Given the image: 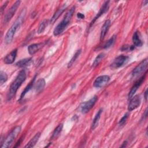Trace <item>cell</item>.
<instances>
[{"instance_id":"cell-5","label":"cell","mask_w":148,"mask_h":148,"mask_svg":"<svg viewBox=\"0 0 148 148\" xmlns=\"http://www.w3.org/2000/svg\"><path fill=\"white\" fill-rule=\"evenodd\" d=\"M98 99L97 96H94L90 99L82 103L80 105V111L82 113L88 112L90 109L94 106Z\"/></svg>"},{"instance_id":"cell-4","label":"cell","mask_w":148,"mask_h":148,"mask_svg":"<svg viewBox=\"0 0 148 148\" xmlns=\"http://www.w3.org/2000/svg\"><path fill=\"white\" fill-rule=\"evenodd\" d=\"M21 130V126L17 125L15 127L12 131L8 135V136L6 137V138L4 139V141L2 143V145H1V148H7L9 147L15 138L17 137V136L18 135V134L20 132Z\"/></svg>"},{"instance_id":"cell-29","label":"cell","mask_w":148,"mask_h":148,"mask_svg":"<svg viewBox=\"0 0 148 148\" xmlns=\"http://www.w3.org/2000/svg\"><path fill=\"white\" fill-rule=\"evenodd\" d=\"M128 117H129V113H126L122 117V118L120 120V121H119V124L120 125H123L125 123V122H126V121L127 120Z\"/></svg>"},{"instance_id":"cell-11","label":"cell","mask_w":148,"mask_h":148,"mask_svg":"<svg viewBox=\"0 0 148 148\" xmlns=\"http://www.w3.org/2000/svg\"><path fill=\"white\" fill-rule=\"evenodd\" d=\"M109 2H109V1H106V2H104V3L102 5V6H101V9H99L98 13L97 14V15L94 17V18L92 19V20L91 22L90 23V27L92 26V25L94 24V23H95V21L101 15H102L103 13H106V12L108 10L109 7Z\"/></svg>"},{"instance_id":"cell-6","label":"cell","mask_w":148,"mask_h":148,"mask_svg":"<svg viewBox=\"0 0 148 148\" xmlns=\"http://www.w3.org/2000/svg\"><path fill=\"white\" fill-rule=\"evenodd\" d=\"M20 2H21L20 1H16L14 2V3L11 6V8L8 10V11L7 12V13H6V14L4 17L3 21H4L5 23H8L11 20V18L13 17V16L15 14L16 12L17 11V9L20 4Z\"/></svg>"},{"instance_id":"cell-16","label":"cell","mask_w":148,"mask_h":148,"mask_svg":"<svg viewBox=\"0 0 148 148\" xmlns=\"http://www.w3.org/2000/svg\"><path fill=\"white\" fill-rule=\"evenodd\" d=\"M67 5L66 4H64L61 8H60L53 15L52 17L50 19V23L54 24V22L58 18V17L61 15V14L64 12V10L66 9Z\"/></svg>"},{"instance_id":"cell-25","label":"cell","mask_w":148,"mask_h":148,"mask_svg":"<svg viewBox=\"0 0 148 148\" xmlns=\"http://www.w3.org/2000/svg\"><path fill=\"white\" fill-rule=\"evenodd\" d=\"M82 52V50L79 49L78 50L76 51V52L75 53V54L73 56V57H72V58L71 59V60L69 61L68 64V68H70L73 64V63L75 62V61L76 60V59L77 58V57L80 56V54H81Z\"/></svg>"},{"instance_id":"cell-31","label":"cell","mask_w":148,"mask_h":148,"mask_svg":"<svg viewBox=\"0 0 148 148\" xmlns=\"http://www.w3.org/2000/svg\"><path fill=\"white\" fill-rule=\"evenodd\" d=\"M8 2H9L8 1L5 2L3 4V5L1 6V13H3V12L4 9H5L6 8V7L7 6Z\"/></svg>"},{"instance_id":"cell-21","label":"cell","mask_w":148,"mask_h":148,"mask_svg":"<svg viewBox=\"0 0 148 148\" xmlns=\"http://www.w3.org/2000/svg\"><path fill=\"white\" fill-rule=\"evenodd\" d=\"M45 84H46V82L44 79L42 78L38 80V81L35 83V88L36 92H40V91H42L45 86Z\"/></svg>"},{"instance_id":"cell-2","label":"cell","mask_w":148,"mask_h":148,"mask_svg":"<svg viewBox=\"0 0 148 148\" xmlns=\"http://www.w3.org/2000/svg\"><path fill=\"white\" fill-rule=\"evenodd\" d=\"M25 15V9H24L23 10H22L18 18L16 19V20L12 24V25L8 29V31L6 34V35L5 37V42L6 44H9L12 42L17 29H18V28L20 27V26L21 25V24L23 21Z\"/></svg>"},{"instance_id":"cell-13","label":"cell","mask_w":148,"mask_h":148,"mask_svg":"<svg viewBox=\"0 0 148 148\" xmlns=\"http://www.w3.org/2000/svg\"><path fill=\"white\" fill-rule=\"evenodd\" d=\"M17 53V50L14 49V50H13L10 53L7 54L3 59V62H5V64H12L16 59Z\"/></svg>"},{"instance_id":"cell-18","label":"cell","mask_w":148,"mask_h":148,"mask_svg":"<svg viewBox=\"0 0 148 148\" xmlns=\"http://www.w3.org/2000/svg\"><path fill=\"white\" fill-rule=\"evenodd\" d=\"M102 110L103 109L102 108L99 109V110L97 112V114H95L94 119H93V121H92V124H91V130H94L97 126H98V123H99V119L101 117V116L102 114Z\"/></svg>"},{"instance_id":"cell-32","label":"cell","mask_w":148,"mask_h":148,"mask_svg":"<svg viewBox=\"0 0 148 148\" xmlns=\"http://www.w3.org/2000/svg\"><path fill=\"white\" fill-rule=\"evenodd\" d=\"M77 18H79L83 19V18H84V15L83 13H78L77 14Z\"/></svg>"},{"instance_id":"cell-34","label":"cell","mask_w":148,"mask_h":148,"mask_svg":"<svg viewBox=\"0 0 148 148\" xmlns=\"http://www.w3.org/2000/svg\"><path fill=\"white\" fill-rule=\"evenodd\" d=\"M127 141H125V142H124V143H123V145H122L121 147H126V146H127Z\"/></svg>"},{"instance_id":"cell-8","label":"cell","mask_w":148,"mask_h":148,"mask_svg":"<svg viewBox=\"0 0 148 148\" xmlns=\"http://www.w3.org/2000/svg\"><path fill=\"white\" fill-rule=\"evenodd\" d=\"M129 57L124 55H120L117 57L111 64V67L113 68H118L125 64L128 61Z\"/></svg>"},{"instance_id":"cell-9","label":"cell","mask_w":148,"mask_h":148,"mask_svg":"<svg viewBox=\"0 0 148 148\" xmlns=\"http://www.w3.org/2000/svg\"><path fill=\"white\" fill-rule=\"evenodd\" d=\"M110 80V77L108 75H102L98 76L94 82L93 86L95 87L99 88L104 86Z\"/></svg>"},{"instance_id":"cell-22","label":"cell","mask_w":148,"mask_h":148,"mask_svg":"<svg viewBox=\"0 0 148 148\" xmlns=\"http://www.w3.org/2000/svg\"><path fill=\"white\" fill-rule=\"evenodd\" d=\"M35 78H36V76L33 78V79H32V80H31V82L29 83V84L25 88V89H24V91L22 92V93H21V95H20V98L19 101L21 100V99L24 97V96L25 95V94L32 88L33 85H34V82H35Z\"/></svg>"},{"instance_id":"cell-1","label":"cell","mask_w":148,"mask_h":148,"mask_svg":"<svg viewBox=\"0 0 148 148\" xmlns=\"http://www.w3.org/2000/svg\"><path fill=\"white\" fill-rule=\"evenodd\" d=\"M27 77V73L24 69H23L19 72L14 80L12 83L9 91L8 94V99L10 100L15 95L17 90L21 86L22 83L25 80Z\"/></svg>"},{"instance_id":"cell-7","label":"cell","mask_w":148,"mask_h":148,"mask_svg":"<svg viewBox=\"0 0 148 148\" xmlns=\"http://www.w3.org/2000/svg\"><path fill=\"white\" fill-rule=\"evenodd\" d=\"M148 64V61L147 59H145L143 60L142 62H140L132 71V76H136L140 73L144 72L147 69Z\"/></svg>"},{"instance_id":"cell-19","label":"cell","mask_w":148,"mask_h":148,"mask_svg":"<svg viewBox=\"0 0 148 148\" xmlns=\"http://www.w3.org/2000/svg\"><path fill=\"white\" fill-rule=\"evenodd\" d=\"M40 136V132H38L36 133L35 136L31 138V139L27 143V145L25 146V147H34L36 143H37V142L38 141L39 138Z\"/></svg>"},{"instance_id":"cell-30","label":"cell","mask_w":148,"mask_h":148,"mask_svg":"<svg viewBox=\"0 0 148 148\" xmlns=\"http://www.w3.org/2000/svg\"><path fill=\"white\" fill-rule=\"evenodd\" d=\"M134 46H128V45H124V46H123L121 49V50L122 51H126V50H132L134 49Z\"/></svg>"},{"instance_id":"cell-24","label":"cell","mask_w":148,"mask_h":148,"mask_svg":"<svg viewBox=\"0 0 148 148\" xmlns=\"http://www.w3.org/2000/svg\"><path fill=\"white\" fill-rule=\"evenodd\" d=\"M105 54L103 53H100L99 54H98L97 56V57L95 58V60H94V62L92 64V66L94 67V68L97 66L101 62V61L105 58Z\"/></svg>"},{"instance_id":"cell-33","label":"cell","mask_w":148,"mask_h":148,"mask_svg":"<svg viewBox=\"0 0 148 148\" xmlns=\"http://www.w3.org/2000/svg\"><path fill=\"white\" fill-rule=\"evenodd\" d=\"M147 90L146 89L145 92V99L146 101H147Z\"/></svg>"},{"instance_id":"cell-23","label":"cell","mask_w":148,"mask_h":148,"mask_svg":"<svg viewBox=\"0 0 148 148\" xmlns=\"http://www.w3.org/2000/svg\"><path fill=\"white\" fill-rule=\"evenodd\" d=\"M62 128H63V125L62 124H59L54 130L53 134H52V136H51V139H56L61 134L62 130Z\"/></svg>"},{"instance_id":"cell-28","label":"cell","mask_w":148,"mask_h":148,"mask_svg":"<svg viewBox=\"0 0 148 148\" xmlns=\"http://www.w3.org/2000/svg\"><path fill=\"white\" fill-rule=\"evenodd\" d=\"M7 80H8L7 74L5 72L1 71L0 72V83H1V85L3 84L5 82H6Z\"/></svg>"},{"instance_id":"cell-27","label":"cell","mask_w":148,"mask_h":148,"mask_svg":"<svg viewBox=\"0 0 148 148\" xmlns=\"http://www.w3.org/2000/svg\"><path fill=\"white\" fill-rule=\"evenodd\" d=\"M47 20H43V21H42L40 23V24H39V27H38V34H41L42 32H43V31H45L46 26H47Z\"/></svg>"},{"instance_id":"cell-12","label":"cell","mask_w":148,"mask_h":148,"mask_svg":"<svg viewBox=\"0 0 148 148\" xmlns=\"http://www.w3.org/2000/svg\"><path fill=\"white\" fill-rule=\"evenodd\" d=\"M146 73H145V75L142 76L140 79H139L135 83V84L132 86V87L131 88L130 91L128 93V98H131L135 94V93L136 92V91H137V90L138 89V88L140 86V85L142 84V83H143V82L144 81V80L145 79V76H146Z\"/></svg>"},{"instance_id":"cell-26","label":"cell","mask_w":148,"mask_h":148,"mask_svg":"<svg viewBox=\"0 0 148 148\" xmlns=\"http://www.w3.org/2000/svg\"><path fill=\"white\" fill-rule=\"evenodd\" d=\"M116 36H113L110 39H109L103 46V49H108L110 47H111L112 46H113V45L115 41H116Z\"/></svg>"},{"instance_id":"cell-15","label":"cell","mask_w":148,"mask_h":148,"mask_svg":"<svg viewBox=\"0 0 148 148\" xmlns=\"http://www.w3.org/2000/svg\"><path fill=\"white\" fill-rule=\"evenodd\" d=\"M45 45V43H34L28 47V51L30 55H33L38 51Z\"/></svg>"},{"instance_id":"cell-17","label":"cell","mask_w":148,"mask_h":148,"mask_svg":"<svg viewBox=\"0 0 148 148\" xmlns=\"http://www.w3.org/2000/svg\"><path fill=\"white\" fill-rule=\"evenodd\" d=\"M132 42L134 46L136 47H141L143 45V42L140 38V34L139 31H135L132 36Z\"/></svg>"},{"instance_id":"cell-3","label":"cell","mask_w":148,"mask_h":148,"mask_svg":"<svg viewBox=\"0 0 148 148\" xmlns=\"http://www.w3.org/2000/svg\"><path fill=\"white\" fill-rule=\"evenodd\" d=\"M75 10V6H73L71 9L66 13L63 19L61 21L56 27L53 31V35L54 36H58L61 34L69 24L71 18L73 15Z\"/></svg>"},{"instance_id":"cell-14","label":"cell","mask_w":148,"mask_h":148,"mask_svg":"<svg viewBox=\"0 0 148 148\" xmlns=\"http://www.w3.org/2000/svg\"><path fill=\"white\" fill-rule=\"evenodd\" d=\"M110 24H111V21L109 19L106 20L105 21V23H103V24L101 28V33H100V40L101 41L103 40L105 35H106V34L109 29Z\"/></svg>"},{"instance_id":"cell-10","label":"cell","mask_w":148,"mask_h":148,"mask_svg":"<svg viewBox=\"0 0 148 148\" xmlns=\"http://www.w3.org/2000/svg\"><path fill=\"white\" fill-rule=\"evenodd\" d=\"M128 106V111H132L138 108L140 104V98L139 95L133 96L131 98Z\"/></svg>"},{"instance_id":"cell-20","label":"cell","mask_w":148,"mask_h":148,"mask_svg":"<svg viewBox=\"0 0 148 148\" xmlns=\"http://www.w3.org/2000/svg\"><path fill=\"white\" fill-rule=\"evenodd\" d=\"M32 62V59L31 58H26L20 60L16 62V65L18 67H24L29 65Z\"/></svg>"}]
</instances>
